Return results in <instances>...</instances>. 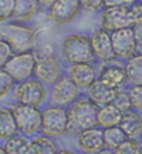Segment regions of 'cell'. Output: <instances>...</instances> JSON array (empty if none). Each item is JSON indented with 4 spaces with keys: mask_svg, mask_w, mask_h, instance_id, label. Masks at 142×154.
Returning a JSON list of instances; mask_svg holds the SVG:
<instances>
[{
    "mask_svg": "<svg viewBox=\"0 0 142 154\" xmlns=\"http://www.w3.org/2000/svg\"><path fill=\"white\" fill-rule=\"evenodd\" d=\"M135 2H138V3H142V0H135Z\"/></svg>",
    "mask_w": 142,
    "mask_h": 154,
    "instance_id": "ab89813d",
    "label": "cell"
},
{
    "mask_svg": "<svg viewBox=\"0 0 142 154\" xmlns=\"http://www.w3.org/2000/svg\"><path fill=\"white\" fill-rule=\"evenodd\" d=\"M13 54H14V51L11 49V46L0 37V69L4 67V64L10 60V57Z\"/></svg>",
    "mask_w": 142,
    "mask_h": 154,
    "instance_id": "4dcf8cb0",
    "label": "cell"
},
{
    "mask_svg": "<svg viewBox=\"0 0 142 154\" xmlns=\"http://www.w3.org/2000/svg\"><path fill=\"white\" fill-rule=\"evenodd\" d=\"M68 109L49 104L43 109V127L41 133L50 137H63L68 130Z\"/></svg>",
    "mask_w": 142,
    "mask_h": 154,
    "instance_id": "52a82bcc",
    "label": "cell"
},
{
    "mask_svg": "<svg viewBox=\"0 0 142 154\" xmlns=\"http://www.w3.org/2000/svg\"><path fill=\"white\" fill-rule=\"evenodd\" d=\"M128 93L131 97L132 109L142 113V86H129Z\"/></svg>",
    "mask_w": 142,
    "mask_h": 154,
    "instance_id": "f546056e",
    "label": "cell"
},
{
    "mask_svg": "<svg viewBox=\"0 0 142 154\" xmlns=\"http://www.w3.org/2000/svg\"><path fill=\"white\" fill-rule=\"evenodd\" d=\"M132 27L137 38V54H142V24H135Z\"/></svg>",
    "mask_w": 142,
    "mask_h": 154,
    "instance_id": "e575fe53",
    "label": "cell"
},
{
    "mask_svg": "<svg viewBox=\"0 0 142 154\" xmlns=\"http://www.w3.org/2000/svg\"><path fill=\"white\" fill-rule=\"evenodd\" d=\"M30 146V140L24 137V136H13V137L7 138L4 144V149L7 154H26Z\"/></svg>",
    "mask_w": 142,
    "mask_h": 154,
    "instance_id": "d4e9b609",
    "label": "cell"
},
{
    "mask_svg": "<svg viewBox=\"0 0 142 154\" xmlns=\"http://www.w3.org/2000/svg\"><path fill=\"white\" fill-rule=\"evenodd\" d=\"M77 137V147L84 151L85 154H97L102 149H105L104 144V128L101 127H93L84 131L78 133Z\"/></svg>",
    "mask_w": 142,
    "mask_h": 154,
    "instance_id": "2e32d148",
    "label": "cell"
},
{
    "mask_svg": "<svg viewBox=\"0 0 142 154\" xmlns=\"http://www.w3.org/2000/svg\"><path fill=\"white\" fill-rule=\"evenodd\" d=\"M135 3H137L135 0H104V7H118V6L131 7Z\"/></svg>",
    "mask_w": 142,
    "mask_h": 154,
    "instance_id": "836d02e7",
    "label": "cell"
},
{
    "mask_svg": "<svg viewBox=\"0 0 142 154\" xmlns=\"http://www.w3.org/2000/svg\"><path fill=\"white\" fill-rule=\"evenodd\" d=\"M121 119H122V111H121L118 107H115L112 103L99 107L98 116H97L98 127H101V128L120 126Z\"/></svg>",
    "mask_w": 142,
    "mask_h": 154,
    "instance_id": "7402d4cb",
    "label": "cell"
},
{
    "mask_svg": "<svg viewBox=\"0 0 142 154\" xmlns=\"http://www.w3.org/2000/svg\"><path fill=\"white\" fill-rule=\"evenodd\" d=\"M115 154H141L139 141H137V138H128L118 149H115Z\"/></svg>",
    "mask_w": 142,
    "mask_h": 154,
    "instance_id": "f1b7e54d",
    "label": "cell"
},
{
    "mask_svg": "<svg viewBox=\"0 0 142 154\" xmlns=\"http://www.w3.org/2000/svg\"><path fill=\"white\" fill-rule=\"evenodd\" d=\"M58 149L53 137L46 134H38L30 140V146L26 154H57Z\"/></svg>",
    "mask_w": 142,
    "mask_h": 154,
    "instance_id": "44dd1931",
    "label": "cell"
},
{
    "mask_svg": "<svg viewBox=\"0 0 142 154\" xmlns=\"http://www.w3.org/2000/svg\"><path fill=\"white\" fill-rule=\"evenodd\" d=\"M90 42L97 61H112L117 59L109 32L104 30L102 27L95 29L90 34Z\"/></svg>",
    "mask_w": 142,
    "mask_h": 154,
    "instance_id": "9a60e30c",
    "label": "cell"
},
{
    "mask_svg": "<svg viewBox=\"0 0 142 154\" xmlns=\"http://www.w3.org/2000/svg\"><path fill=\"white\" fill-rule=\"evenodd\" d=\"M134 22L131 17L129 7L118 6V7H104L99 11V27L112 33L125 27H132Z\"/></svg>",
    "mask_w": 142,
    "mask_h": 154,
    "instance_id": "30bf717a",
    "label": "cell"
},
{
    "mask_svg": "<svg viewBox=\"0 0 142 154\" xmlns=\"http://www.w3.org/2000/svg\"><path fill=\"white\" fill-rule=\"evenodd\" d=\"M17 133L19 128L11 107L0 106V140H7Z\"/></svg>",
    "mask_w": 142,
    "mask_h": 154,
    "instance_id": "ffe728a7",
    "label": "cell"
},
{
    "mask_svg": "<svg viewBox=\"0 0 142 154\" xmlns=\"http://www.w3.org/2000/svg\"><path fill=\"white\" fill-rule=\"evenodd\" d=\"M128 136H126L124 130L121 128L120 126L115 127H108V128H104V144L105 149L108 150H114L118 149L121 144L128 140Z\"/></svg>",
    "mask_w": 142,
    "mask_h": 154,
    "instance_id": "cb8c5ba5",
    "label": "cell"
},
{
    "mask_svg": "<svg viewBox=\"0 0 142 154\" xmlns=\"http://www.w3.org/2000/svg\"><path fill=\"white\" fill-rule=\"evenodd\" d=\"M118 91H120V88L109 87V86L104 84L102 82L97 80L91 87L87 88V93L85 94L93 100L95 104H98L99 107H102V106L114 103V100H115V97H117Z\"/></svg>",
    "mask_w": 142,
    "mask_h": 154,
    "instance_id": "e0dca14e",
    "label": "cell"
},
{
    "mask_svg": "<svg viewBox=\"0 0 142 154\" xmlns=\"http://www.w3.org/2000/svg\"><path fill=\"white\" fill-rule=\"evenodd\" d=\"M112 104L115 107H118L122 113L131 110L132 109V103H131V97H129V93H128V88H120V91L115 97L114 103Z\"/></svg>",
    "mask_w": 142,
    "mask_h": 154,
    "instance_id": "4316f807",
    "label": "cell"
},
{
    "mask_svg": "<svg viewBox=\"0 0 142 154\" xmlns=\"http://www.w3.org/2000/svg\"><path fill=\"white\" fill-rule=\"evenodd\" d=\"M40 10L41 6L38 0H16V7L11 20L28 23L31 19H34V16H37Z\"/></svg>",
    "mask_w": 142,
    "mask_h": 154,
    "instance_id": "d6986e66",
    "label": "cell"
},
{
    "mask_svg": "<svg viewBox=\"0 0 142 154\" xmlns=\"http://www.w3.org/2000/svg\"><path fill=\"white\" fill-rule=\"evenodd\" d=\"M131 10V17L132 22H134V26L135 24H142V3H135L129 7Z\"/></svg>",
    "mask_w": 142,
    "mask_h": 154,
    "instance_id": "d6a6232c",
    "label": "cell"
},
{
    "mask_svg": "<svg viewBox=\"0 0 142 154\" xmlns=\"http://www.w3.org/2000/svg\"><path fill=\"white\" fill-rule=\"evenodd\" d=\"M66 73L81 90H87L98 80L97 63H75L67 64Z\"/></svg>",
    "mask_w": 142,
    "mask_h": 154,
    "instance_id": "5bb4252c",
    "label": "cell"
},
{
    "mask_svg": "<svg viewBox=\"0 0 142 154\" xmlns=\"http://www.w3.org/2000/svg\"><path fill=\"white\" fill-rule=\"evenodd\" d=\"M13 96L17 103L43 107V106H49L50 88L37 77H31L28 80L17 83L13 90Z\"/></svg>",
    "mask_w": 142,
    "mask_h": 154,
    "instance_id": "5b68a950",
    "label": "cell"
},
{
    "mask_svg": "<svg viewBox=\"0 0 142 154\" xmlns=\"http://www.w3.org/2000/svg\"><path fill=\"white\" fill-rule=\"evenodd\" d=\"M36 53L34 51H24V53H14L10 60L4 64L6 72L9 73L16 83H22L34 77L36 70Z\"/></svg>",
    "mask_w": 142,
    "mask_h": 154,
    "instance_id": "9c48e42d",
    "label": "cell"
},
{
    "mask_svg": "<svg viewBox=\"0 0 142 154\" xmlns=\"http://www.w3.org/2000/svg\"><path fill=\"white\" fill-rule=\"evenodd\" d=\"M82 9L90 11H101L104 9V0H81Z\"/></svg>",
    "mask_w": 142,
    "mask_h": 154,
    "instance_id": "1f68e13d",
    "label": "cell"
},
{
    "mask_svg": "<svg viewBox=\"0 0 142 154\" xmlns=\"http://www.w3.org/2000/svg\"><path fill=\"white\" fill-rule=\"evenodd\" d=\"M81 96H82V90L71 80V77L66 73L58 82L50 87L49 104L60 106V107L68 109Z\"/></svg>",
    "mask_w": 142,
    "mask_h": 154,
    "instance_id": "ba28073f",
    "label": "cell"
},
{
    "mask_svg": "<svg viewBox=\"0 0 142 154\" xmlns=\"http://www.w3.org/2000/svg\"><path fill=\"white\" fill-rule=\"evenodd\" d=\"M16 84L17 83L14 82V79L4 69H0V100L7 97L14 90Z\"/></svg>",
    "mask_w": 142,
    "mask_h": 154,
    "instance_id": "484cf974",
    "label": "cell"
},
{
    "mask_svg": "<svg viewBox=\"0 0 142 154\" xmlns=\"http://www.w3.org/2000/svg\"><path fill=\"white\" fill-rule=\"evenodd\" d=\"M120 127L129 138H138L142 136V113L134 109L122 113Z\"/></svg>",
    "mask_w": 142,
    "mask_h": 154,
    "instance_id": "ac0fdd59",
    "label": "cell"
},
{
    "mask_svg": "<svg viewBox=\"0 0 142 154\" xmlns=\"http://www.w3.org/2000/svg\"><path fill=\"white\" fill-rule=\"evenodd\" d=\"M40 2V6H41V9H46V10H49L50 6L54 3L55 0H38Z\"/></svg>",
    "mask_w": 142,
    "mask_h": 154,
    "instance_id": "d590c367",
    "label": "cell"
},
{
    "mask_svg": "<svg viewBox=\"0 0 142 154\" xmlns=\"http://www.w3.org/2000/svg\"><path fill=\"white\" fill-rule=\"evenodd\" d=\"M121 59H115L112 61H97L98 67V80L104 84L114 88H124L126 82L125 63L122 64Z\"/></svg>",
    "mask_w": 142,
    "mask_h": 154,
    "instance_id": "7c38bea8",
    "label": "cell"
},
{
    "mask_svg": "<svg viewBox=\"0 0 142 154\" xmlns=\"http://www.w3.org/2000/svg\"><path fill=\"white\" fill-rule=\"evenodd\" d=\"M60 56L66 64L75 63H97L94 56L90 34L74 32L66 34L61 40Z\"/></svg>",
    "mask_w": 142,
    "mask_h": 154,
    "instance_id": "3957f363",
    "label": "cell"
},
{
    "mask_svg": "<svg viewBox=\"0 0 142 154\" xmlns=\"http://www.w3.org/2000/svg\"><path fill=\"white\" fill-rule=\"evenodd\" d=\"M36 53V70L34 77L41 80L47 86H53L66 74V69L63 67V59L58 57L57 51L51 47H40L34 49Z\"/></svg>",
    "mask_w": 142,
    "mask_h": 154,
    "instance_id": "277c9868",
    "label": "cell"
},
{
    "mask_svg": "<svg viewBox=\"0 0 142 154\" xmlns=\"http://www.w3.org/2000/svg\"><path fill=\"white\" fill-rule=\"evenodd\" d=\"M139 151H141V154H142V140L139 141Z\"/></svg>",
    "mask_w": 142,
    "mask_h": 154,
    "instance_id": "f35d334b",
    "label": "cell"
},
{
    "mask_svg": "<svg viewBox=\"0 0 142 154\" xmlns=\"http://www.w3.org/2000/svg\"><path fill=\"white\" fill-rule=\"evenodd\" d=\"M0 37L10 44L14 53L34 51L38 44L37 30L26 22L10 20L0 23Z\"/></svg>",
    "mask_w": 142,
    "mask_h": 154,
    "instance_id": "6da1fadb",
    "label": "cell"
},
{
    "mask_svg": "<svg viewBox=\"0 0 142 154\" xmlns=\"http://www.w3.org/2000/svg\"><path fill=\"white\" fill-rule=\"evenodd\" d=\"M112 46L115 56L121 60H128L132 56L137 54V38L134 33V27H125L112 32Z\"/></svg>",
    "mask_w": 142,
    "mask_h": 154,
    "instance_id": "4fadbf2b",
    "label": "cell"
},
{
    "mask_svg": "<svg viewBox=\"0 0 142 154\" xmlns=\"http://www.w3.org/2000/svg\"><path fill=\"white\" fill-rule=\"evenodd\" d=\"M11 110L14 114L17 123L19 133L24 137H36L41 134L43 127V110L40 107L22 104V103H13Z\"/></svg>",
    "mask_w": 142,
    "mask_h": 154,
    "instance_id": "8992f818",
    "label": "cell"
},
{
    "mask_svg": "<svg viewBox=\"0 0 142 154\" xmlns=\"http://www.w3.org/2000/svg\"><path fill=\"white\" fill-rule=\"evenodd\" d=\"M81 10V0H55L47 10V16L54 26H64L74 22Z\"/></svg>",
    "mask_w": 142,
    "mask_h": 154,
    "instance_id": "8fae6325",
    "label": "cell"
},
{
    "mask_svg": "<svg viewBox=\"0 0 142 154\" xmlns=\"http://www.w3.org/2000/svg\"><path fill=\"white\" fill-rule=\"evenodd\" d=\"M16 0H0V23L10 22L13 19Z\"/></svg>",
    "mask_w": 142,
    "mask_h": 154,
    "instance_id": "83f0119b",
    "label": "cell"
},
{
    "mask_svg": "<svg viewBox=\"0 0 142 154\" xmlns=\"http://www.w3.org/2000/svg\"><path fill=\"white\" fill-rule=\"evenodd\" d=\"M0 154H7V151H6L4 146H0Z\"/></svg>",
    "mask_w": 142,
    "mask_h": 154,
    "instance_id": "74e56055",
    "label": "cell"
},
{
    "mask_svg": "<svg viewBox=\"0 0 142 154\" xmlns=\"http://www.w3.org/2000/svg\"><path fill=\"white\" fill-rule=\"evenodd\" d=\"M57 154H77V153L71 151V150H61V151H58Z\"/></svg>",
    "mask_w": 142,
    "mask_h": 154,
    "instance_id": "8d00e7d4",
    "label": "cell"
},
{
    "mask_svg": "<svg viewBox=\"0 0 142 154\" xmlns=\"http://www.w3.org/2000/svg\"><path fill=\"white\" fill-rule=\"evenodd\" d=\"M99 106L95 104L87 94H82L78 100H75L72 104L68 107V134L77 136L78 133L98 127V116Z\"/></svg>",
    "mask_w": 142,
    "mask_h": 154,
    "instance_id": "7a4b0ae2",
    "label": "cell"
},
{
    "mask_svg": "<svg viewBox=\"0 0 142 154\" xmlns=\"http://www.w3.org/2000/svg\"><path fill=\"white\" fill-rule=\"evenodd\" d=\"M126 82L129 86H142V54H135L125 61Z\"/></svg>",
    "mask_w": 142,
    "mask_h": 154,
    "instance_id": "603a6c76",
    "label": "cell"
}]
</instances>
